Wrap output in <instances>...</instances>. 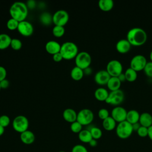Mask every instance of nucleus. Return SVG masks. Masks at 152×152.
<instances>
[{
	"label": "nucleus",
	"instance_id": "nucleus-31",
	"mask_svg": "<svg viewBox=\"0 0 152 152\" xmlns=\"http://www.w3.org/2000/svg\"><path fill=\"white\" fill-rule=\"evenodd\" d=\"M88 130L90 131V133H91L93 139L97 140L100 139L102 136V131L98 127L93 126V127L91 128L90 129H88Z\"/></svg>",
	"mask_w": 152,
	"mask_h": 152
},
{
	"label": "nucleus",
	"instance_id": "nucleus-25",
	"mask_svg": "<svg viewBox=\"0 0 152 152\" xmlns=\"http://www.w3.org/2000/svg\"><path fill=\"white\" fill-rule=\"evenodd\" d=\"M99 8L104 12L110 11L114 6V2L112 0H100L98 2Z\"/></svg>",
	"mask_w": 152,
	"mask_h": 152
},
{
	"label": "nucleus",
	"instance_id": "nucleus-6",
	"mask_svg": "<svg viewBox=\"0 0 152 152\" xmlns=\"http://www.w3.org/2000/svg\"><path fill=\"white\" fill-rule=\"evenodd\" d=\"M76 66L84 69L90 66L91 63V57L90 55L85 51L80 52L75 58Z\"/></svg>",
	"mask_w": 152,
	"mask_h": 152
},
{
	"label": "nucleus",
	"instance_id": "nucleus-29",
	"mask_svg": "<svg viewBox=\"0 0 152 152\" xmlns=\"http://www.w3.org/2000/svg\"><path fill=\"white\" fill-rule=\"evenodd\" d=\"M126 80L129 82H134L137 78V72L131 68H127L124 72Z\"/></svg>",
	"mask_w": 152,
	"mask_h": 152
},
{
	"label": "nucleus",
	"instance_id": "nucleus-27",
	"mask_svg": "<svg viewBox=\"0 0 152 152\" xmlns=\"http://www.w3.org/2000/svg\"><path fill=\"white\" fill-rule=\"evenodd\" d=\"M39 20L43 25L48 26L53 23V15L48 12H44L40 15Z\"/></svg>",
	"mask_w": 152,
	"mask_h": 152
},
{
	"label": "nucleus",
	"instance_id": "nucleus-19",
	"mask_svg": "<svg viewBox=\"0 0 152 152\" xmlns=\"http://www.w3.org/2000/svg\"><path fill=\"white\" fill-rule=\"evenodd\" d=\"M139 123L142 126L149 128L152 125V115L148 112H143L140 114Z\"/></svg>",
	"mask_w": 152,
	"mask_h": 152
},
{
	"label": "nucleus",
	"instance_id": "nucleus-24",
	"mask_svg": "<svg viewBox=\"0 0 152 152\" xmlns=\"http://www.w3.org/2000/svg\"><path fill=\"white\" fill-rule=\"evenodd\" d=\"M12 38L7 34H0V50H4L10 46Z\"/></svg>",
	"mask_w": 152,
	"mask_h": 152
},
{
	"label": "nucleus",
	"instance_id": "nucleus-28",
	"mask_svg": "<svg viewBox=\"0 0 152 152\" xmlns=\"http://www.w3.org/2000/svg\"><path fill=\"white\" fill-rule=\"evenodd\" d=\"M78 138L84 143H89L93 139L90 131L88 129H83L80 133H78Z\"/></svg>",
	"mask_w": 152,
	"mask_h": 152
},
{
	"label": "nucleus",
	"instance_id": "nucleus-4",
	"mask_svg": "<svg viewBox=\"0 0 152 152\" xmlns=\"http://www.w3.org/2000/svg\"><path fill=\"white\" fill-rule=\"evenodd\" d=\"M115 129L116 135L121 139H126L129 138L134 131L132 124L126 121L118 123Z\"/></svg>",
	"mask_w": 152,
	"mask_h": 152
},
{
	"label": "nucleus",
	"instance_id": "nucleus-37",
	"mask_svg": "<svg viewBox=\"0 0 152 152\" xmlns=\"http://www.w3.org/2000/svg\"><path fill=\"white\" fill-rule=\"evenodd\" d=\"M145 74L150 78H152V62H147L145 66L143 69Z\"/></svg>",
	"mask_w": 152,
	"mask_h": 152
},
{
	"label": "nucleus",
	"instance_id": "nucleus-22",
	"mask_svg": "<svg viewBox=\"0 0 152 152\" xmlns=\"http://www.w3.org/2000/svg\"><path fill=\"white\" fill-rule=\"evenodd\" d=\"M121 82L118 77H111L107 83V87L110 91L118 90L120 89L121 86Z\"/></svg>",
	"mask_w": 152,
	"mask_h": 152
},
{
	"label": "nucleus",
	"instance_id": "nucleus-11",
	"mask_svg": "<svg viewBox=\"0 0 152 152\" xmlns=\"http://www.w3.org/2000/svg\"><path fill=\"white\" fill-rule=\"evenodd\" d=\"M147 63L146 58L142 55H135L130 61V68L137 72L144 69Z\"/></svg>",
	"mask_w": 152,
	"mask_h": 152
},
{
	"label": "nucleus",
	"instance_id": "nucleus-34",
	"mask_svg": "<svg viewBox=\"0 0 152 152\" xmlns=\"http://www.w3.org/2000/svg\"><path fill=\"white\" fill-rule=\"evenodd\" d=\"M70 129L72 132L78 134L83 130V125L76 121L71 124Z\"/></svg>",
	"mask_w": 152,
	"mask_h": 152
},
{
	"label": "nucleus",
	"instance_id": "nucleus-32",
	"mask_svg": "<svg viewBox=\"0 0 152 152\" xmlns=\"http://www.w3.org/2000/svg\"><path fill=\"white\" fill-rule=\"evenodd\" d=\"M19 22L14 18H10L7 22V27L11 31L17 30Z\"/></svg>",
	"mask_w": 152,
	"mask_h": 152
},
{
	"label": "nucleus",
	"instance_id": "nucleus-8",
	"mask_svg": "<svg viewBox=\"0 0 152 152\" xmlns=\"http://www.w3.org/2000/svg\"><path fill=\"white\" fill-rule=\"evenodd\" d=\"M94 119V113L89 109H83L77 113V121L83 126L90 125Z\"/></svg>",
	"mask_w": 152,
	"mask_h": 152
},
{
	"label": "nucleus",
	"instance_id": "nucleus-13",
	"mask_svg": "<svg viewBox=\"0 0 152 152\" xmlns=\"http://www.w3.org/2000/svg\"><path fill=\"white\" fill-rule=\"evenodd\" d=\"M17 30L21 36L24 37H29L33 34L34 28L31 23L24 20L19 22Z\"/></svg>",
	"mask_w": 152,
	"mask_h": 152
},
{
	"label": "nucleus",
	"instance_id": "nucleus-5",
	"mask_svg": "<svg viewBox=\"0 0 152 152\" xmlns=\"http://www.w3.org/2000/svg\"><path fill=\"white\" fill-rule=\"evenodd\" d=\"M13 129L17 132L22 133L28 130L29 122L27 117L24 115H18L14 118L12 123Z\"/></svg>",
	"mask_w": 152,
	"mask_h": 152
},
{
	"label": "nucleus",
	"instance_id": "nucleus-21",
	"mask_svg": "<svg viewBox=\"0 0 152 152\" xmlns=\"http://www.w3.org/2000/svg\"><path fill=\"white\" fill-rule=\"evenodd\" d=\"M140 114L135 109H131L127 112L126 121L131 124H134L137 122H139Z\"/></svg>",
	"mask_w": 152,
	"mask_h": 152
},
{
	"label": "nucleus",
	"instance_id": "nucleus-38",
	"mask_svg": "<svg viewBox=\"0 0 152 152\" xmlns=\"http://www.w3.org/2000/svg\"><path fill=\"white\" fill-rule=\"evenodd\" d=\"M137 132L139 137L142 138L146 137L148 136V128L141 126Z\"/></svg>",
	"mask_w": 152,
	"mask_h": 152
},
{
	"label": "nucleus",
	"instance_id": "nucleus-44",
	"mask_svg": "<svg viewBox=\"0 0 152 152\" xmlns=\"http://www.w3.org/2000/svg\"><path fill=\"white\" fill-rule=\"evenodd\" d=\"M132 129H133V131H137L138 129L140 128V127L141 126L140 125V124L139 122H137L135 124H132Z\"/></svg>",
	"mask_w": 152,
	"mask_h": 152
},
{
	"label": "nucleus",
	"instance_id": "nucleus-49",
	"mask_svg": "<svg viewBox=\"0 0 152 152\" xmlns=\"http://www.w3.org/2000/svg\"><path fill=\"white\" fill-rule=\"evenodd\" d=\"M4 131H5V128L2 127L1 125H0V137L4 134Z\"/></svg>",
	"mask_w": 152,
	"mask_h": 152
},
{
	"label": "nucleus",
	"instance_id": "nucleus-20",
	"mask_svg": "<svg viewBox=\"0 0 152 152\" xmlns=\"http://www.w3.org/2000/svg\"><path fill=\"white\" fill-rule=\"evenodd\" d=\"M109 92L103 87H99L94 91V97L96 100L100 102H105L109 96Z\"/></svg>",
	"mask_w": 152,
	"mask_h": 152
},
{
	"label": "nucleus",
	"instance_id": "nucleus-18",
	"mask_svg": "<svg viewBox=\"0 0 152 152\" xmlns=\"http://www.w3.org/2000/svg\"><path fill=\"white\" fill-rule=\"evenodd\" d=\"M20 137L21 142L26 145H30L33 143L36 138L34 133L30 130H27L21 133Z\"/></svg>",
	"mask_w": 152,
	"mask_h": 152
},
{
	"label": "nucleus",
	"instance_id": "nucleus-26",
	"mask_svg": "<svg viewBox=\"0 0 152 152\" xmlns=\"http://www.w3.org/2000/svg\"><path fill=\"white\" fill-rule=\"evenodd\" d=\"M70 75L72 79L74 81H80L83 78L84 74L83 69L75 66L71 69Z\"/></svg>",
	"mask_w": 152,
	"mask_h": 152
},
{
	"label": "nucleus",
	"instance_id": "nucleus-9",
	"mask_svg": "<svg viewBox=\"0 0 152 152\" xmlns=\"http://www.w3.org/2000/svg\"><path fill=\"white\" fill-rule=\"evenodd\" d=\"M106 70L109 73L110 77H118L121 73H122V64L118 60H111L107 63Z\"/></svg>",
	"mask_w": 152,
	"mask_h": 152
},
{
	"label": "nucleus",
	"instance_id": "nucleus-16",
	"mask_svg": "<svg viewBox=\"0 0 152 152\" xmlns=\"http://www.w3.org/2000/svg\"><path fill=\"white\" fill-rule=\"evenodd\" d=\"M61 45L56 41L50 40L45 45V50L50 55H53L60 52Z\"/></svg>",
	"mask_w": 152,
	"mask_h": 152
},
{
	"label": "nucleus",
	"instance_id": "nucleus-48",
	"mask_svg": "<svg viewBox=\"0 0 152 152\" xmlns=\"http://www.w3.org/2000/svg\"><path fill=\"white\" fill-rule=\"evenodd\" d=\"M148 137L152 141V125L148 128Z\"/></svg>",
	"mask_w": 152,
	"mask_h": 152
},
{
	"label": "nucleus",
	"instance_id": "nucleus-50",
	"mask_svg": "<svg viewBox=\"0 0 152 152\" xmlns=\"http://www.w3.org/2000/svg\"><path fill=\"white\" fill-rule=\"evenodd\" d=\"M150 61L152 62V50L150 53Z\"/></svg>",
	"mask_w": 152,
	"mask_h": 152
},
{
	"label": "nucleus",
	"instance_id": "nucleus-46",
	"mask_svg": "<svg viewBox=\"0 0 152 152\" xmlns=\"http://www.w3.org/2000/svg\"><path fill=\"white\" fill-rule=\"evenodd\" d=\"M118 78H119V80H120V81H121V83H123V82H125V81H126L124 73H121V74L118 77Z\"/></svg>",
	"mask_w": 152,
	"mask_h": 152
},
{
	"label": "nucleus",
	"instance_id": "nucleus-10",
	"mask_svg": "<svg viewBox=\"0 0 152 152\" xmlns=\"http://www.w3.org/2000/svg\"><path fill=\"white\" fill-rule=\"evenodd\" d=\"M52 15L53 23L55 26L64 27L68 23L69 18L68 13L64 10H58Z\"/></svg>",
	"mask_w": 152,
	"mask_h": 152
},
{
	"label": "nucleus",
	"instance_id": "nucleus-23",
	"mask_svg": "<svg viewBox=\"0 0 152 152\" xmlns=\"http://www.w3.org/2000/svg\"><path fill=\"white\" fill-rule=\"evenodd\" d=\"M102 126L106 131H111L116 128V122L112 118L111 116H109L106 119L103 120Z\"/></svg>",
	"mask_w": 152,
	"mask_h": 152
},
{
	"label": "nucleus",
	"instance_id": "nucleus-35",
	"mask_svg": "<svg viewBox=\"0 0 152 152\" xmlns=\"http://www.w3.org/2000/svg\"><path fill=\"white\" fill-rule=\"evenodd\" d=\"M11 122L10 118L8 116L6 115H2L0 116V125H1L4 128L7 127Z\"/></svg>",
	"mask_w": 152,
	"mask_h": 152
},
{
	"label": "nucleus",
	"instance_id": "nucleus-42",
	"mask_svg": "<svg viewBox=\"0 0 152 152\" xmlns=\"http://www.w3.org/2000/svg\"><path fill=\"white\" fill-rule=\"evenodd\" d=\"M52 59L54 62H59L63 59V58H62L61 53L59 52V53H57L52 55Z\"/></svg>",
	"mask_w": 152,
	"mask_h": 152
},
{
	"label": "nucleus",
	"instance_id": "nucleus-3",
	"mask_svg": "<svg viewBox=\"0 0 152 152\" xmlns=\"http://www.w3.org/2000/svg\"><path fill=\"white\" fill-rule=\"evenodd\" d=\"M60 53L65 60H71L75 59L78 52L77 45L72 42H66L61 45Z\"/></svg>",
	"mask_w": 152,
	"mask_h": 152
},
{
	"label": "nucleus",
	"instance_id": "nucleus-15",
	"mask_svg": "<svg viewBox=\"0 0 152 152\" xmlns=\"http://www.w3.org/2000/svg\"><path fill=\"white\" fill-rule=\"evenodd\" d=\"M131 48V45L127 39H121L118 40L116 44V50L121 54L128 53Z\"/></svg>",
	"mask_w": 152,
	"mask_h": 152
},
{
	"label": "nucleus",
	"instance_id": "nucleus-36",
	"mask_svg": "<svg viewBox=\"0 0 152 152\" xmlns=\"http://www.w3.org/2000/svg\"><path fill=\"white\" fill-rule=\"evenodd\" d=\"M98 116L102 121L109 116V112L106 108H102L98 112Z\"/></svg>",
	"mask_w": 152,
	"mask_h": 152
},
{
	"label": "nucleus",
	"instance_id": "nucleus-52",
	"mask_svg": "<svg viewBox=\"0 0 152 152\" xmlns=\"http://www.w3.org/2000/svg\"><path fill=\"white\" fill-rule=\"evenodd\" d=\"M1 85H0V91H1Z\"/></svg>",
	"mask_w": 152,
	"mask_h": 152
},
{
	"label": "nucleus",
	"instance_id": "nucleus-47",
	"mask_svg": "<svg viewBox=\"0 0 152 152\" xmlns=\"http://www.w3.org/2000/svg\"><path fill=\"white\" fill-rule=\"evenodd\" d=\"M88 144H89V145H90L91 147H94L97 146V141L96 140L92 139V140L90 141V142H89Z\"/></svg>",
	"mask_w": 152,
	"mask_h": 152
},
{
	"label": "nucleus",
	"instance_id": "nucleus-7",
	"mask_svg": "<svg viewBox=\"0 0 152 152\" xmlns=\"http://www.w3.org/2000/svg\"><path fill=\"white\" fill-rule=\"evenodd\" d=\"M124 98L125 94L124 91L122 90L119 89L118 90L109 92V96L105 102L112 106H119V104L124 102Z\"/></svg>",
	"mask_w": 152,
	"mask_h": 152
},
{
	"label": "nucleus",
	"instance_id": "nucleus-41",
	"mask_svg": "<svg viewBox=\"0 0 152 152\" xmlns=\"http://www.w3.org/2000/svg\"><path fill=\"white\" fill-rule=\"evenodd\" d=\"M28 9L29 10H33L34 8H36V2L34 0H29L28 1H27V2L26 3Z\"/></svg>",
	"mask_w": 152,
	"mask_h": 152
},
{
	"label": "nucleus",
	"instance_id": "nucleus-43",
	"mask_svg": "<svg viewBox=\"0 0 152 152\" xmlns=\"http://www.w3.org/2000/svg\"><path fill=\"white\" fill-rule=\"evenodd\" d=\"M0 85H1V89H5V88H7L9 87L10 82L8 80L5 79V80H2L0 82Z\"/></svg>",
	"mask_w": 152,
	"mask_h": 152
},
{
	"label": "nucleus",
	"instance_id": "nucleus-39",
	"mask_svg": "<svg viewBox=\"0 0 152 152\" xmlns=\"http://www.w3.org/2000/svg\"><path fill=\"white\" fill-rule=\"evenodd\" d=\"M71 152H88V151L84 145L77 144L72 147Z\"/></svg>",
	"mask_w": 152,
	"mask_h": 152
},
{
	"label": "nucleus",
	"instance_id": "nucleus-51",
	"mask_svg": "<svg viewBox=\"0 0 152 152\" xmlns=\"http://www.w3.org/2000/svg\"><path fill=\"white\" fill-rule=\"evenodd\" d=\"M59 152H65V151H59Z\"/></svg>",
	"mask_w": 152,
	"mask_h": 152
},
{
	"label": "nucleus",
	"instance_id": "nucleus-1",
	"mask_svg": "<svg viewBox=\"0 0 152 152\" xmlns=\"http://www.w3.org/2000/svg\"><path fill=\"white\" fill-rule=\"evenodd\" d=\"M126 39L131 46H140L146 42L147 34L144 29L140 27H134L128 31Z\"/></svg>",
	"mask_w": 152,
	"mask_h": 152
},
{
	"label": "nucleus",
	"instance_id": "nucleus-2",
	"mask_svg": "<svg viewBox=\"0 0 152 152\" xmlns=\"http://www.w3.org/2000/svg\"><path fill=\"white\" fill-rule=\"evenodd\" d=\"M10 14L12 18L18 22L26 20L28 12V9L26 3L23 2H15L10 8Z\"/></svg>",
	"mask_w": 152,
	"mask_h": 152
},
{
	"label": "nucleus",
	"instance_id": "nucleus-45",
	"mask_svg": "<svg viewBox=\"0 0 152 152\" xmlns=\"http://www.w3.org/2000/svg\"><path fill=\"white\" fill-rule=\"evenodd\" d=\"M83 71H84V75H90L92 73V69H91V68L90 66L87 68H86V69H84L83 70Z\"/></svg>",
	"mask_w": 152,
	"mask_h": 152
},
{
	"label": "nucleus",
	"instance_id": "nucleus-17",
	"mask_svg": "<svg viewBox=\"0 0 152 152\" xmlns=\"http://www.w3.org/2000/svg\"><path fill=\"white\" fill-rule=\"evenodd\" d=\"M62 116L65 121L71 124L77 121V113L72 108H67L64 110Z\"/></svg>",
	"mask_w": 152,
	"mask_h": 152
},
{
	"label": "nucleus",
	"instance_id": "nucleus-33",
	"mask_svg": "<svg viewBox=\"0 0 152 152\" xmlns=\"http://www.w3.org/2000/svg\"><path fill=\"white\" fill-rule=\"evenodd\" d=\"M22 42L17 38H13L11 40L10 46L14 50H18L22 48Z\"/></svg>",
	"mask_w": 152,
	"mask_h": 152
},
{
	"label": "nucleus",
	"instance_id": "nucleus-12",
	"mask_svg": "<svg viewBox=\"0 0 152 152\" xmlns=\"http://www.w3.org/2000/svg\"><path fill=\"white\" fill-rule=\"evenodd\" d=\"M127 112L124 107L121 106H115L111 111V116L116 122L120 123L126 121Z\"/></svg>",
	"mask_w": 152,
	"mask_h": 152
},
{
	"label": "nucleus",
	"instance_id": "nucleus-30",
	"mask_svg": "<svg viewBox=\"0 0 152 152\" xmlns=\"http://www.w3.org/2000/svg\"><path fill=\"white\" fill-rule=\"evenodd\" d=\"M52 34L56 37H62L65 32L64 27L55 26L52 28Z\"/></svg>",
	"mask_w": 152,
	"mask_h": 152
},
{
	"label": "nucleus",
	"instance_id": "nucleus-40",
	"mask_svg": "<svg viewBox=\"0 0 152 152\" xmlns=\"http://www.w3.org/2000/svg\"><path fill=\"white\" fill-rule=\"evenodd\" d=\"M7 75V72L6 69L2 66H0V82L6 79Z\"/></svg>",
	"mask_w": 152,
	"mask_h": 152
},
{
	"label": "nucleus",
	"instance_id": "nucleus-14",
	"mask_svg": "<svg viewBox=\"0 0 152 152\" xmlns=\"http://www.w3.org/2000/svg\"><path fill=\"white\" fill-rule=\"evenodd\" d=\"M111 77L105 69H102L97 71L94 75V81L99 85H106Z\"/></svg>",
	"mask_w": 152,
	"mask_h": 152
}]
</instances>
